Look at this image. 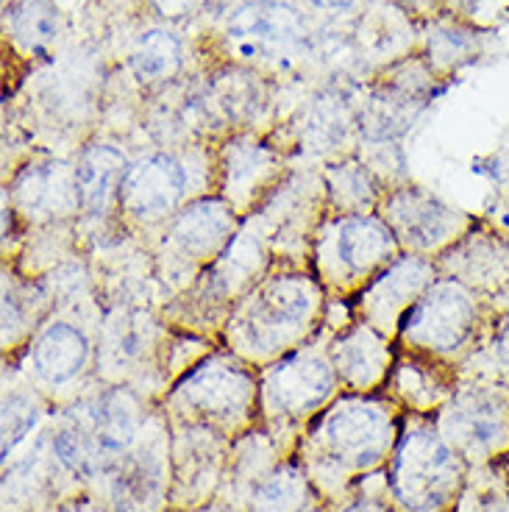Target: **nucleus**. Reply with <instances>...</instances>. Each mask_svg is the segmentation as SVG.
<instances>
[{"mask_svg":"<svg viewBox=\"0 0 509 512\" xmlns=\"http://www.w3.org/2000/svg\"><path fill=\"white\" fill-rule=\"evenodd\" d=\"M137 432V410L126 396L92 398L67 415L64 426L56 432L59 460L81 479L101 474L131 446Z\"/></svg>","mask_w":509,"mask_h":512,"instance_id":"obj_1","label":"nucleus"},{"mask_svg":"<svg viewBox=\"0 0 509 512\" xmlns=\"http://www.w3.org/2000/svg\"><path fill=\"white\" fill-rule=\"evenodd\" d=\"M457 479V457L440 437L415 432L398 448L393 465V490L409 510H437L440 504H446Z\"/></svg>","mask_w":509,"mask_h":512,"instance_id":"obj_2","label":"nucleus"},{"mask_svg":"<svg viewBox=\"0 0 509 512\" xmlns=\"http://www.w3.org/2000/svg\"><path fill=\"white\" fill-rule=\"evenodd\" d=\"M473 320L476 307L471 293L457 282H440L409 307L401 323V337L429 351H454L471 334Z\"/></svg>","mask_w":509,"mask_h":512,"instance_id":"obj_3","label":"nucleus"},{"mask_svg":"<svg viewBox=\"0 0 509 512\" xmlns=\"http://www.w3.org/2000/svg\"><path fill=\"white\" fill-rule=\"evenodd\" d=\"M320 440L334 460L368 468L390 446L393 423L382 404L368 398H345L320 423Z\"/></svg>","mask_w":509,"mask_h":512,"instance_id":"obj_4","label":"nucleus"},{"mask_svg":"<svg viewBox=\"0 0 509 512\" xmlns=\"http://www.w3.org/2000/svg\"><path fill=\"white\" fill-rule=\"evenodd\" d=\"M184 187H187V173L179 159L153 154L128 167L120 201L137 218H162L179 204Z\"/></svg>","mask_w":509,"mask_h":512,"instance_id":"obj_5","label":"nucleus"},{"mask_svg":"<svg viewBox=\"0 0 509 512\" xmlns=\"http://www.w3.org/2000/svg\"><path fill=\"white\" fill-rule=\"evenodd\" d=\"M304 37V17L279 0L245 3L229 20V42L242 53H268Z\"/></svg>","mask_w":509,"mask_h":512,"instance_id":"obj_6","label":"nucleus"},{"mask_svg":"<svg viewBox=\"0 0 509 512\" xmlns=\"http://www.w3.org/2000/svg\"><path fill=\"white\" fill-rule=\"evenodd\" d=\"M334 387L329 362L318 354H295L270 373L268 393L284 412H309L326 401Z\"/></svg>","mask_w":509,"mask_h":512,"instance_id":"obj_7","label":"nucleus"},{"mask_svg":"<svg viewBox=\"0 0 509 512\" xmlns=\"http://www.w3.org/2000/svg\"><path fill=\"white\" fill-rule=\"evenodd\" d=\"M254 384L242 368L212 359L184 382V396L206 415H240L251 401Z\"/></svg>","mask_w":509,"mask_h":512,"instance_id":"obj_8","label":"nucleus"},{"mask_svg":"<svg viewBox=\"0 0 509 512\" xmlns=\"http://www.w3.org/2000/svg\"><path fill=\"white\" fill-rule=\"evenodd\" d=\"M457 218L451 209L423 192L407 190L395 195L390 204V229L415 248H434L451 237Z\"/></svg>","mask_w":509,"mask_h":512,"instance_id":"obj_9","label":"nucleus"},{"mask_svg":"<svg viewBox=\"0 0 509 512\" xmlns=\"http://www.w3.org/2000/svg\"><path fill=\"white\" fill-rule=\"evenodd\" d=\"M448 432L451 440L471 454H484L501 446L507 437V415L496 398L473 393L459 398L457 407L448 415Z\"/></svg>","mask_w":509,"mask_h":512,"instance_id":"obj_10","label":"nucleus"},{"mask_svg":"<svg viewBox=\"0 0 509 512\" xmlns=\"http://www.w3.org/2000/svg\"><path fill=\"white\" fill-rule=\"evenodd\" d=\"M128 162L112 145H95L90 148L84 159L76 167L78 201L81 209H87L92 215L106 212V206L115 201L123 181H126Z\"/></svg>","mask_w":509,"mask_h":512,"instance_id":"obj_11","label":"nucleus"},{"mask_svg":"<svg viewBox=\"0 0 509 512\" xmlns=\"http://www.w3.org/2000/svg\"><path fill=\"white\" fill-rule=\"evenodd\" d=\"M234 215L220 201H198L187 206L173 223V240L184 254L215 256L231 240Z\"/></svg>","mask_w":509,"mask_h":512,"instance_id":"obj_12","label":"nucleus"},{"mask_svg":"<svg viewBox=\"0 0 509 512\" xmlns=\"http://www.w3.org/2000/svg\"><path fill=\"white\" fill-rule=\"evenodd\" d=\"M14 195L20 206L34 215H53V212H67L70 206H81L76 173L70 176L64 165L28 167L14 184Z\"/></svg>","mask_w":509,"mask_h":512,"instance_id":"obj_13","label":"nucleus"},{"mask_svg":"<svg viewBox=\"0 0 509 512\" xmlns=\"http://www.w3.org/2000/svg\"><path fill=\"white\" fill-rule=\"evenodd\" d=\"M87 357H90L87 337L70 323H53L51 329H45V334L37 340V348H34L37 373L51 384H64L76 379Z\"/></svg>","mask_w":509,"mask_h":512,"instance_id":"obj_14","label":"nucleus"},{"mask_svg":"<svg viewBox=\"0 0 509 512\" xmlns=\"http://www.w3.org/2000/svg\"><path fill=\"white\" fill-rule=\"evenodd\" d=\"M395 251H398V237L382 220L351 218L340 229V256L357 273H368L390 262Z\"/></svg>","mask_w":509,"mask_h":512,"instance_id":"obj_15","label":"nucleus"},{"mask_svg":"<svg viewBox=\"0 0 509 512\" xmlns=\"http://www.w3.org/2000/svg\"><path fill=\"white\" fill-rule=\"evenodd\" d=\"M315 304V290L309 287L306 279H279L268 284L262 293V304L256 312V329L251 337H262L265 332H281L290 326H301L312 315Z\"/></svg>","mask_w":509,"mask_h":512,"instance_id":"obj_16","label":"nucleus"},{"mask_svg":"<svg viewBox=\"0 0 509 512\" xmlns=\"http://www.w3.org/2000/svg\"><path fill=\"white\" fill-rule=\"evenodd\" d=\"M334 359H337V368L348 382L365 387L384 373L387 351H384V340L379 334L368 326H359L340 340Z\"/></svg>","mask_w":509,"mask_h":512,"instance_id":"obj_17","label":"nucleus"},{"mask_svg":"<svg viewBox=\"0 0 509 512\" xmlns=\"http://www.w3.org/2000/svg\"><path fill=\"white\" fill-rule=\"evenodd\" d=\"M429 276H432V268L420 259H404L393 268L384 273L379 282L370 287V295L365 298L368 307L373 312L387 315L395 312V309L407 307V304H415L412 298L423 293V287L429 284Z\"/></svg>","mask_w":509,"mask_h":512,"instance_id":"obj_18","label":"nucleus"},{"mask_svg":"<svg viewBox=\"0 0 509 512\" xmlns=\"http://www.w3.org/2000/svg\"><path fill=\"white\" fill-rule=\"evenodd\" d=\"M131 67L140 81H167L181 70V45L165 28L142 34L131 53Z\"/></svg>","mask_w":509,"mask_h":512,"instance_id":"obj_19","label":"nucleus"},{"mask_svg":"<svg viewBox=\"0 0 509 512\" xmlns=\"http://www.w3.org/2000/svg\"><path fill=\"white\" fill-rule=\"evenodd\" d=\"M12 34L26 51H45L59 34V12L48 0H20L12 9Z\"/></svg>","mask_w":509,"mask_h":512,"instance_id":"obj_20","label":"nucleus"},{"mask_svg":"<svg viewBox=\"0 0 509 512\" xmlns=\"http://www.w3.org/2000/svg\"><path fill=\"white\" fill-rule=\"evenodd\" d=\"M301 496H304L301 476H273L256 493V512H295L301 507Z\"/></svg>","mask_w":509,"mask_h":512,"instance_id":"obj_21","label":"nucleus"},{"mask_svg":"<svg viewBox=\"0 0 509 512\" xmlns=\"http://www.w3.org/2000/svg\"><path fill=\"white\" fill-rule=\"evenodd\" d=\"M37 421V407L26 396H9L3 404V457H9Z\"/></svg>","mask_w":509,"mask_h":512,"instance_id":"obj_22","label":"nucleus"},{"mask_svg":"<svg viewBox=\"0 0 509 512\" xmlns=\"http://www.w3.org/2000/svg\"><path fill=\"white\" fill-rule=\"evenodd\" d=\"M156 6V12L165 14V17H184L195 9L198 0H151Z\"/></svg>","mask_w":509,"mask_h":512,"instance_id":"obj_23","label":"nucleus"},{"mask_svg":"<svg viewBox=\"0 0 509 512\" xmlns=\"http://www.w3.org/2000/svg\"><path fill=\"white\" fill-rule=\"evenodd\" d=\"M468 9L476 17H498L509 9V0H468Z\"/></svg>","mask_w":509,"mask_h":512,"instance_id":"obj_24","label":"nucleus"},{"mask_svg":"<svg viewBox=\"0 0 509 512\" xmlns=\"http://www.w3.org/2000/svg\"><path fill=\"white\" fill-rule=\"evenodd\" d=\"M493 348H496L498 362H501V365H507V368H509V315L501 320V323H498Z\"/></svg>","mask_w":509,"mask_h":512,"instance_id":"obj_25","label":"nucleus"},{"mask_svg":"<svg viewBox=\"0 0 509 512\" xmlns=\"http://www.w3.org/2000/svg\"><path fill=\"white\" fill-rule=\"evenodd\" d=\"M315 9H326V12H340V9H348L354 0H309Z\"/></svg>","mask_w":509,"mask_h":512,"instance_id":"obj_26","label":"nucleus"},{"mask_svg":"<svg viewBox=\"0 0 509 512\" xmlns=\"http://www.w3.org/2000/svg\"><path fill=\"white\" fill-rule=\"evenodd\" d=\"M348 512H384L382 507H376V504H359V507H354V510Z\"/></svg>","mask_w":509,"mask_h":512,"instance_id":"obj_27","label":"nucleus"}]
</instances>
